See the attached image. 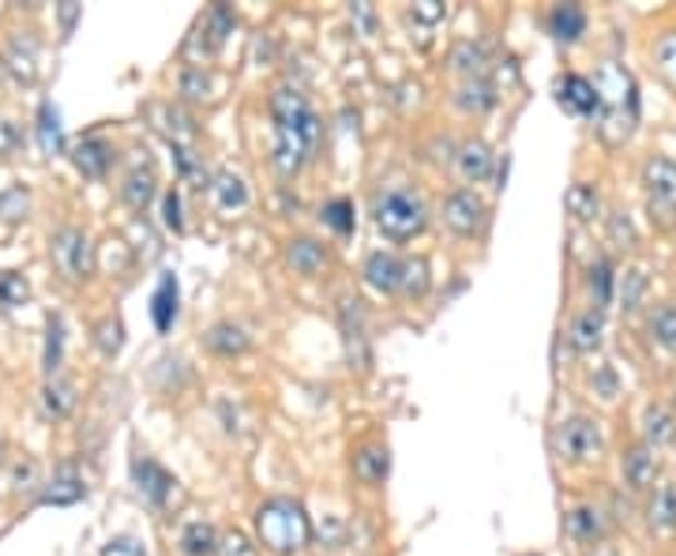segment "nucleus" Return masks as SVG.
I'll list each match as a JSON object with an SVG mask.
<instances>
[{"label": "nucleus", "instance_id": "obj_50", "mask_svg": "<svg viewBox=\"0 0 676 556\" xmlns=\"http://www.w3.org/2000/svg\"><path fill=\"white\" fill-rule=\"evenodd\" d=\"M608 233H613V241L620 244V249H631V244H636V230H631V218L628 215H613V218H608Z\"/></svg>", "mask_w": 676, "mask_h": 556}, {"label": "nucleus", "instance_id": "obj_36", "mask_svg": "<svg viewBox=\"0 0 676 556\" xmlns=\"http://www.w3.org/2000/svg\"><path fill=\"white\" fill-rule=\"evenodd\" d=\"M650 339L662 350L676 353V309L673 305H657L654 313H650Z\"/></svg>", "mask_w": 676, "mask_h": 556}, {"label": "nucleus", "instance_id": "obj_30", "mask_svg": "<svg viewBox=\"0 0 676 556\" xmlns=\"http://www.w3.org/2000/svg\"><path fill=\"white\" fill-rule=\"evenodd\" d=\"M41 407H46L49 418H68L75 407V384L64 380V376H49L46 387H41Z\"/></svg>", "mask_w": 676, "mask_h": 556}, {"label": "nucleus", "instance_id": "obj_33", "mask_svg": "<svg viewBox=\"0 0 676 556\" xmlns=\"http://www.w3.org/2000/svg\"><path fill=\"white\" fill-rule=\"evenodd\" d=\"M38 147L46 150V155H61V147H64L61 109L53 102H41L38 109Z\"/></svg>", "mask_w": 676, "mask_h": 556}, {"label": "nucleus", "instance_id": "obj_10", "mask_svg": "<svg viewBox=\"0 0 676 556\" xmlns=\"http://www.w3.org/2000/svg\"><path fill=\"white\" fill-rule=\"evenodd\" d=\"M83 496H87V482H83V474L72 467V462L57 467L53 478H49V482L41 485V504H53V508H68V504H80Z\"/></svg>", "mask_w": 676, "mask_h": 556}, {"label": "nucleus", "instance_id": "obj_45", "mask_svg": "<svg viewBox=\"0 0 676 556\" xmlns=\"http://www.w3.org/2000/svg\"><path fill=\"white\" fill-rule=\"evenodd\" d=\"M319 218H324V226H331L335 233H350L353 230V204L350 200H331V204H324L319 210Z\"/></svg>", "mask_w": 676, "mask_h": 556}, {"label": "nucleus", "instance_id": "obj_3", "mask_svg": "<svg viewBox=\"0 0 676 556\" xmlns=\"http://www.w3.org/2000/svg\"><path fill=\"white\" fill-rule=\"evenodd\" d=\"M256 534L259 545H267L270 553L278 556H290L301 553L312 537V522L304 516V508L290 496H275V500L259 504L256 511Z\"/></svg>", "mask_w": 676, "mask_h": 556}, {"label": "nucleus", "instance_id": "obj_41", "mask_svg": "<svg viewBox=\"0 0 676 556\" xmlns=\"http://www.w3.org/2000/svg\"><path fill=\"white\" fill-rule=\"evenodd\" d=\"M177 90H181L184 98H192V102H203V98H210V72L200 69V64H192V69L181 72Z\"/></svg>", "mask_w": 676, "mask_h": 556}, {"label": "nucleus", "instance_id": "obj_17", "mask_svg": "<svg viewBox=\"0 0 676 556\" xmlns=\"http://www.w3.org/2000/svg\"><path fill=\"white\" fill-rule=\"evenodd\" d=\"M402 264L406 259H399L395 252H372V256L365 259V282L379 293H399L402 290Z\"/></svg>", "mask_w": 676, "mask_h": 556}, {"label": "nucleus", "instance_id": "obj_6", "mask_svg": "<svg viewBox=\"0 0 676 556\" xmlns=\"http://www.w3.org/2000/svg\"><path fill=\"white\" fill-rule=\"evenodd\" d=\"M49 252H53V264L61 267L64 278H72V282H83V278L95 275V244L83 230H75V226H64V230L53 233V241H49Z\"/></svg>", "mask_w": 676, "mask_h": 556}, {"label": "nucleus", "instance_id": "obj_5", "mask_svg": "<svg viewBox=\"0 0 676 556\" xmlns=\"http://www.w3.org/2000/svg\"><path fill=\"white\" fill-rule=\"evenodd\" d=\"M553 444H556V455H560L564 462L582 467V462H594L597 455H602L605 436H602V425H597L594 418L575 414V418H564L560 425H556Z\"/></svg>", "mask_w": 676, "mask_h": 556}, {"label": "nucleus", "instance_id": "obj_15", "mask_svg": "<svg viewBox=\"0 0 676 556\" xmlns=\"http://www.w3.org/2000/svg\"><path fill=\"white\" fill-rule=\"evenodd\" d=\"M338 316H342L346 353H350L353 365L365 368L369 350H365V313H361V301L358 298H342L338 301Z\"/></svg>", "mask_w": 676, "mask_h": 556}, {"label": "nucleus", "instance_id": "obj_8", "mask_svg": "<svg viewBox=\"0 0 676 556\" xmlns=\"http://www.w3.org/2000/svg\"><path fill=\"white\" fill-rule=\"evenodd\" d=\"M485 200L478 196L473 189H455L447 192L444 200V226L451 233H459V238H473V233H481V226H485Z\"/></svg>", "mask_w": 676, "mask_h": 556}, {"label": "nucleus", "instance_id": "obj_26", "mask_svg": "<svg viewBox=\"0 0 676 556\" xmlns=\"http://www.w3.org/2000/svg\"><path fill=\"white\" fill-rule=\"evenodd\" d=\"M218 545H222V534L215 530V522H189L181 530V553L184 556H218Z\"/></svg>", "mask_w": 676, "mask_h": 556}, {"label": "nucleus", "instance_id": "obj_35", "mask_svg": "<svg viewBox=\"0 0 676 556\" xmlns=\"http://www.w3.org/2000/svg\"><path fill=\"white\" fill-rule=\"evenodd\" d=\"M207 347L215 353H222V358H233V353L249 350V335H244V327H237V324H215L207 331Z\"/></svg>", "mask_w": 676, "mask_h": 556}, {"label": "nucleus", "instance_id": "obj_7", "mask_svg": "<svg viewBox=\"0 0 676 556\" xmlns=\"http://www.w3.org/2000/svg\"><path fill=\"white\" fill-rule=\"evenodd\" d=\"M642 189L650 200V215H657V222L669 226L676 218V162L665 155L647 158L642 166Z\"/></svg>", "mask_w": 676, "mask_h": 556}, {"label": "nucleus", "instance_id": "obj_11", "mask_svg": "<svg viewBox=\"0 0 676 556\" xmlns=\"http://www.w3.org/2000/svg\"><path fill=\"white\" fill-rule=\"evenodd\" d=\"M150 117L158 121V132L169 140V147H196V121H192L189 109L166 102L150 109Z\"/></svg>", "mask_w": 676, "mask_h": 556}, {"label": "nucleus", "instance_id": "obj_47", "mask_svg": "<svg viewBox=\"0 0 676 556\" xmlns=\"http://www.w3.org/2000/svg\"><path fill=\"white\" fill-rule=\"evenodd\" d=\"M218 556H256V545L249 542V534H241V530H230V534H222Z\"/></svg>", "mask_w": 676, "mask_h": 556}, {"label": "nucleus", "instance_id": "obj_37", "mask_svg": "<svg viewBox=\"0 0 676 556\" xmlns=\"http://www.w3.org/2000/svg\"><path fill=\"white\" fill-rule=\"evenodd\" d=\"M27 298H31L27 278L15 271H0V313H12V309L27 305Z\"/></svg>", "mask_w": 676, "mask_h": 556}, {"label": "nucleus", "instance_id": "obj_43", "mask_svg": "<svg viewBox=\"0 0 676 556\" xmlns=\"http://www.w3.org/2000/svg\"><path fill=\"white\" fill-rule=\"evenodd\" d=\"M428 290V264L425 259H406L402 264V293L406 298H425Z\"/></svg>", "mask_w": 676, "mask_h": 556}, {"label": "nucleus", "instance_id": "obj_16", "mask_svg": "<svg viewBox=\"0 0 676 556\" xmlns=\"http://www.w3.org/2000/svg\"><path fill=\"white\" fill-rule=\"evenodd\" d=\"M568 537L579 542L582 549H594V545H605V516L594 504H579V508L568 516Z\"/></svg>", "mask_w": 676, "mask_h": 556}, {"label": "nucleus", "instance_id": "obj_57", "mask_svg": "<svg viewBox=\"0 0 676 556\" xmlns=\"http://www.w3.org/2000/svg\"><path fill=\"white\" fill-rule=\"evenodd\" d=\"M673 407H676V387H673Z\"/></svg>", "mask_w": 676, "mask_h": 556}, {"label": "nucleus", "instance_id": "obj_25", "mask_svg": "<svg viewBox=\"0 0 676 556\" xmlns=\"http://www.w3.org/2000/svg\"><path fill=\"white\" fill-rule=\"evenodd\" d=\"M455 106L462 109V113H488V109L496 106V87L485 80V75H478V80H462L459 90H455Z\"/></svg>", "mask_w": 676, "mask_h": 556}, {"label": "nucleus", "instance_id": "obj_12", "mask_svg": "<svg viewBox=\"0 0 676 556\" xmlns=\"http://www.w3.org/2000/svg\"><path fill=\"white\" fill-rule=\"evenodd\" d=\"M556 102H560V106L568 109V113H575V117H594V113H597V90H594V80L568 72L560 83H556Z\"/></svg>", "mask_w": 676, "mask_h": 556}, {"label": "nucleus", "instance_id": "obj_2", "mask_svg": "<svg viewBox=\"0 0 676 556\" xmlns=\"http://www.w3.org/2000/svg\"><path fill=\"white\" fill-rule=\"evenodd\" d=\"M594 90H597V121H602L605 140L613 143L628 140L639 121V95L631 72L605 61L594 75Z\"/></svg>", "mask_w": 676, "mask_h": 556}, {"label": "nucleus", "instance_id": "obj_42", "mask_svg": "<svg viewBox=\"0 0 676 556\" xmlns=\"http://www.w3.org/2000/svg\"><path fill=\"white\" fill-rule=\"evenodd\" d=\"M642 290H647V271H642V267H628V271H624V282H620L624 313H636L639 301H642Z\"/></svg>", "mask_w": 676, "mask_h": 556}, {"label": "nucleus", "instance_id": "obj_56", "mask_svg": "<svg viewBox=\"0 0 676 556\" xmlns=\"http://www.w3.org/2000/svg\"><path fill=\"white\" fill-rule=\"evenodd\" d=\"M0 462H4V440H0Z\"/></svg>", "mask_w": 676, "mask_h": 556}, {"label": "nucleus", "instance_id": "obj_53", "mask_svg": "<svg viewBox=\"0 0 676 556\" xmlns=\"http://www.w3.org/2000/svg\"><path fill=\"white\" fill-rule=\"evenodd\" d=\"M15 147H20V129L0 117V155H8V150H15Z\"/></svg>", "mask_w": 676, "mask_h": 556}, {"label": "nucleus", "instance_id": "obj_46", "mask_svg": "<svg viewBox=\"0 0 676 556\" xmlns=\"http://www.w3.org/2000/svg\"><path fill=\"white\" fill-rule=\"evenodd\" d=\"M121 342H124L121 319H101V324H98V347L106 350V353H117V350H121Z\"/></svg>", "mask_w": 676, "mask_h": 556}, {"label": "nucleus", "instance_id": "obj_55", "mask_svg": "<svg viewBox=\"0 0 676 556\" xmlns=\"http://www.w3.org/2000/svg\"><path fill=\"white\" fill-rule=\"evenodd\" d=\"M587 556H616V549H608V545H594V549H587Z\"/></svg>", "mask_w": 676, "mask_h": 556}, {"label": "nucleus", "instance_id": "obj_32", "mask_svg": "<svg viewBox=\"0 0 676 556\" xmlns=\"http://www.w3.org/2000/svg\"><path fill=\"white\" fill-rule=\"evenodd\" d=\"M150 319H155L158 331H169L177 319V278L173 275H162V282H158L155 298H150Z\"/></svg>", "mask_w": 676, "mask_h": 556}, {"label": "nucleus", "instance_id": "obj_31", "mask_svg": "<svg viewBox=\"0 0 676 556\" xmlns=\"http://www.w3.org/2000/svg\"><path fill=\"white\" fill-rule=\"evenodd\" d=\"M647 519H650V527H654V530H662V534H673V530H676V485H662L654 496H650Z\"/></svg>", "mask_w": 676, "mask_h": 556}, {"label": "nucleus", "instance_id": "obj_1", "mask_svg": "<svg viewBox=\"0 0 676 556\" xmlns=\"http://www.w3.org/2000/svg\"><path fill=\"white\" fill-rule=\"evenodd\" d=\"M270 121H275V170L298 177L319 150V117L298 87H278L270 95Z\"/></svg>", "mask_w": 676, "mask_h": 556}, {"label": "nucleus", "instance_id": "obj_38", "mask_svg": "<svg viewBox=\"0 0 676 556\" xmlns=\"http://www.w3.org/2000/svg\"><path fill=\"white\" fill-rule=\"evenodd\" d=\"M451 69L459 72L462 80H478V75H485V53H481V46H473V41H462V46H455Z\"/></svg>", "mask_w": 676, "mask_h": 556}, {"label": "nucleus", "instance_id": "obj_20", "mask_svg": "<svg viewBox=\"0 0 676 556\" xmlns=\"http://www.w3.org/2000/svg\"><path fill=\"white\" fill-rule=\"evenodd\" d=\"M210 200H215V207L222 210V215H233V210L249 207V184L241 181L237 173L230 170H218L210 173Z\"/></svg>", "mask_w": 676, "mask_h": 556}, {"label": "nucleus", "instance_id": "obj_24", "mask_svg": "<svg viewBox=\"0 0 676 556\" xmlns=\"http://www.w3.org/2000/svg\"><path fill=\"white\" fill-rule=\"evenodd\" d=\"M387 470H391V455H387L384 444H365L353 455V474L365 485H384Z\"/></svg>", "mask_w": 676, "mask_h": 556}, {"label": "nucleus", "instance_id": "obj_48", "mask_svg": "<svg viewBox=\"0 0 676 556\" xmlns=\"http://www.w3.org/2000/svg\"><path fill=\"white\" fill-rule=\"evenodd\" d=\"M162 222H166L173 233H181V230H184V218H181V192H177V189H169L166 196H162Z\"/></svg>", "mask_w": 676, "mask_h": 556}, {"label": "nucleus", "instance_id": "obj_28", "mask_svg": "<svg viewBox=\"0 0 676 556\" xmlns=\"http://www.w3.org/2000/svg\"><path fill=\"white\" fill-rule=\"evenodd\" d=\"M548 31L560 41H579L587 35V12L579 4H556L548 12Z\"/></svg>", "mask_w": 676, "mask_h": 556}, {"label": "nucleus", "instance_id": "obj_14", "mask_svg": "<svg viewBox=\"0 0 676 556\" xmlns=\"http://www.w3.org/2000/svg\"><path fill=\"white\" fill-rule=\"evenodd\" d=\"M624 485L631 488V493H647L650 485L657 482V455L650 444H636V448L624 451Z\"/></svg>", "mask_w": 676, "mask_h": 556}, {"label": "nucleus", "instance_id": "obj_49", "mask_svg": "<svg viewBox=\"0 0 676 556\" xmlns=\"http://www.w3.org/2000/svg\"><path fill=\"white\" fill-rule=\"evenodd\" d=\"M34 482H38V462H34V459H20V462H12V488H15V493H23V488H31Z\"/></svg>", "mask_w": 676, "mask_h": 556}, {"label": "nucleus", "instance_id": "obj_4", "mask_svg": "<svg viewBox=\"0 0 676 556\" xmlns=\"http://www.w3.org/2000/svg\"><path fill=\"white\" fill-rule=\"evenodd\" d=\"M372 222L387 241H413L428 226V207L413 189H379L372 196Z\"/></svg>", "mask_w": 676, "mask_h": 556}, {"label": "nucleus", "instance_id": "obj_23", "mask_svg": "<svg viewBox=\"0 0 676 556\" xmlns=\"http://www.w3.org/2000/svg\"><path fill=\"white\" fill-rule=\"evenodd\" d=\"M286 259L298 275H319L327 267V249L312 238H293L286 244Z\"/></svg>", "mask_w": 676, "mask_h": 556}, {"label": "nucleus", "instance_id": "obj_40", "mask_svg": "<svg viewBox=\"0 0 676 556\" xmlns=\"http://www.w3.org/2000/svg\"><path fill=\"white\" fill-rule=\"evenodd\" d=\"M27 210H31L27 184H12V189L0 192V218L4 222H20V218H27Z\"/></svg>", "mask_w": 676, "mask_h": 556}, {"label": "nucleus", "instance_id": "obj_54", "mask_svg": "<svg viewBox=\"0 0 676 556\" xmlns=\"http://www.w3.org/2000/svg\"><path fill=\"white\" fill-rule=\"evenodd\" d=\"M80 12H83L80 4H64V8H61V23H64V35H68V31H72V23L80 20Z\"/></svg>", "mask_w": 676, "mask_h": 556}, {"label": "nucleus", "instance_id": "obj_22", "mask_svg": "<svg viewBox=\"0 0 676 556\" xmlns=\"http://www.w3.org/2000/svg\"><path fill=\"white\" fill-rule=\"evenodd\" d=\"M642 436H647L650 448H665V444H676V418L669 407H662V402H650L647 410H642Z\"/></svg>", "mask_w": 676, "mask_h": 556}, {"label": "nucleus", "instance_id": "obj_27", "mask_svg": "<svg viewBox=\"0 0 676 556\" xmlns=\"http://www.w3.org/2000/svg\"><path fill=\"white\" fill-rule=\"evenodd\" d=\"M564 204H568V215L575 222H597V218H602V196H597V189L587 181H575L568 189V196H564Z\"/></svg>", "mask_w": 676, "mask_h": 556}, {"label": "nucleus", "instance_id": "obj_9", "mask_svg": "<svg viewBox=\"0 0 676 556\" xmlns=\"http://www.w3.org/2000/svg\"><path fill=\"white\" fill-rule=\"evenodd\" d=\"M132 482L135 488H140V496L143 500H150V504H166L169 500V493H173V474L162 467V462H155V459H135L132 462Z\"/></svg>", "mask_w": 676, "mask_h": 556}, {"label": "nucleus", "instance_id": "obj_34", "mask_svg": "<svg viewBox=\"0 0 676 556\" xmlns=\"http://www.w3.org/2000/svg\"><path fill=\"white\" fill-rule=\"evenodd\" d=\"M587 290H590V309H602L613 301V290H616V275L613 267H608V259H594L587 271Z\"/></svg>", "mask_w": 676, "mask_h": 556}, {"label": "nucleus", "instance_id": "obj_19", "mask_svg": "<svg viewBox=\"0 0 676 556\" xmlns=\"http://www.w3.org/2000/svg\"><path fill=\"white\" fill-rule=\"evenodd\" d=\"M571 350L579 353H594L605 342V313L602 309H582L579 316L571 319V331H568Z\"/></svg>", "mask_w": 676, "mask_h": 556}, {"label": "nucleus", "instance_id": "obj_18", "mask_svg": "<svg viewBox=\"0 0 676 556\" xmlns=\"http://www.w3.org/2000/svg\"><path fill=\"white\" fill-rule=\"evenodd\" d=\"M72 162L83 177H106L109 166H113V147L101 136H87L72 147Z\"/></svg>", "mask_w": 676, "mask_h": 556}, {"label": "nucleus", "instance_id": "obj_52", "mask_svg": "<svg viewBox=\"0 0 676 556\" xmlns=\"http://www.w3.org/2000/svg\"><path fill=\"white\" fill-rule=\"evenodd\" d=\"M447 15V8L439 4V0H421V4H413V20L421 23H439Z\"/></svg>", "mask_w": 676, "mask_h": 556}, {"label": "nucleus", "instance_id": "obj_51", "mask_svg": "<svg viewBox=\"0 0 676 556\" xmlns=\"http://www.w3.org/2000/svg\"><path fill=\"white\" fill-rule=\"evenodd\" d=\"M101 556H147V549H143V542H135V537H113V542L101 549Z\"/></svg>", "mask_w": 676, "mask_h": 556}, {"label": "nucleus", "instance_id": "obj_13", "mask_svg": "<svg viewBox=\"0 0 676 556\" xmlns=\"http://www.w3.org/2000/svg\"><path fill=\"white\" fill-rule=\"evenodd\" d=\"M493 166H496V155L485 140H467L459 147V155H455V170H459V177L467 184L488 181V177H493Z\"/></svg>", "mask_w": 676, "mask_h": 556}, {"label": "nucleus", "instance_id": "obj_21", "mask_svg": "<svg viewBox=\"0 0 676 556\" xmlns=\"http://www.w3.org/2000/svg\"><path fill=\"white\" fill-rule=\"evenodd\" d=\"M155 192H158V173H155V166L150 162H135L129 177H124V184H121V196H124V204H129L132 210H143L155 200Z\"/></svg>", "mask_w": 676, "mask_h": 556}, {"label": "nucleus", "instance_id": "obj_44", "mask_svg": "<svg viewBox=\"0 0 676 556\" xmlns=\"http://www.w3.org/2000/svg\"><path fill=\"white\" fill-rule=\"evenodd\" d=\"M654 64L676 87V31H665V35L654 41Z\"/></svg>", "mask_w": 676, "mask_h": 556}, {"label": "nucleus", "instance_id": "obj_39", "mask_svg": "<svg viewBox=\"0 0 676 556\" xmlns=\"http://www.w3.org/2000/svg\"><path fill=\"white\" fill-rule=\"evenodd\" d=\"M61 361H64V324H61V316H53L49 319V331H46V353H41V368H46V376H57Z\"/></svg>", "mask_w": 676, "mask_h": 556}, {"label": "nucleus", "instance_id": "obj_29", "mask_svg": "<svg viewBox=\"0 0 676 556\" xmlns=\"http://www.w3.org/2000/svg\"><path fill=\"white\" fill-rule=\"evenodd\" d=\"M8 69H12L15 80L31 83L34 80V61H38V41H34L31 35H20L8 41V53H4Z\"/></svg>", "mask_w": 676, "mask_h": 556}]
</instances>
